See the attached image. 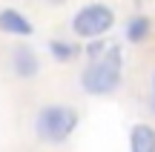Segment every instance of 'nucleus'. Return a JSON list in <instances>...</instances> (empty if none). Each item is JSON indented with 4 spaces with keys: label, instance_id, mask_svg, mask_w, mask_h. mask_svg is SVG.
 Returning <instances> with one entry per match:
<instances>
[{
    "label": "nucleus",
    "instance_id": "obj_1",
    "mask_svg": "<svg viewBox=\"0 0 155 152\" xmlns=\"http://www.w3.org/2000/svg\"><path fill=\"white\" fill-rule=\"evenodd\" d=\"M89 63L81 75V83L89 95H109L121 86V69H124V55L118 43H89L86 49Z\"/></svg>",
    "mask_w": 155,
    "mask_h": 152
},
{
    "label": "nucleus",
    "instance_id": "obj_2",
    "mask_svg": "<svg viewBox=\"0 0 155 152\" xmlns=\"http://www.w3.org/2000/svg\"><path fill=\"white\" fill-rule=\"evenodd\" d=\"M78 126V112L69 106H46L35 121V132L46 144H63Z\"/></svg>",
    "mask_w": 155,
    "mask_h": 152
},
{
    "label": "nucleus",
    "instance_id": "obj_3",
    "mask_svg": "<svg viewBox=\"0 0 155 152\" xmlns=\"http://www.w3.org/2000/svg\"><path fill=\"white\" fill-rule=\"evenodd\" d=\"M112 26H115V11H112L109 6H101V3L83 6V9L75 15V20H72L75 34L78 37H86V40L104 37Z\"/></svg>",
    "mask_w": 155,
    "mask_h": 152
},
{
    "label": "nucleus",
    "instance_id": "obj_4",
    "mask_svg": "<svg viewBox=\"0 0 155 152\" xmlns=\"http://www.w3.org/2000/svg\"><path fill=\"white\" fill-rule=\"evenodd\" d=\"M129 152H155V129L150 124H135L129 129Z\"/></svg>",
    "mask_w": 155,
    "mask_h": 152
},
{
    "label": "nucleus",
    "instance_id": "obj_5",
    "mask_svg": "<svg viewBox=\"0 0 155 152\" xmlns=\"http://www.w3.org/2000/svg\"><path fill=\"white\" fill-rule=\"evenodd\" d=\"M12 66H15V72L20 78H35L38 75V57H35V52L29 46H17L15 55H12Z\"/></svg>",
    "mask_w": 155,
    "mask_h": 152
},
{
    "label": "nucleus",
    "instance_id": "obj_6",
    "mask_svg": "<svg viewBox=\"0 0 155 152\" xmlns=\"http://www.w3.org/2000/svg\"><path fill=\"white\" fill-rule=\"evenodd\" d=\"M0 32L6 34H32V23L26 20L23 15H17L15 9H3L0 11Z\"/></svg>",
    "mask_w": 155,
    "mask_h": 152
},
{
    "label": "nucleus",
    "instance_id": "obj_7",
    "mask_svg": "<svg viewBox=\"0 0 155 152\" xmlns=\"http://www.w3.org/2000/svg\"><path fill=\"white\" fill-rule=\"evenodd\" d=\"M150 32H152V20L147 15L129 17V23H127V40H132V43H144V40L150 37Z\"/></svg>",
    "mask_w": 155,
    "mask_h": 152
},
{
    "label": "nucleus",
    "instance_id": "obj_8",
    "mask_svg": "<svg viewBox=\"0 0 155 152\" xmlns=\"http://www.w3.org/2000/svg\"><path fill=\"white\" fill-rule=\"evenodd\" d=\"M49 49H52V57H55V60H72V57L78 55V46L63 43V40H52Z\"/></svg>",
    "mask_w": 155,
    "mask_h": 152
},
{
    "label": "nucleus",
    "instance_id": "obj_9",
    "mask_svg": "<svg viewBox=\"0 0 155 152\" xmlns=\"http://www.w3.org/2000/svg\"><path fill=\"white\" fill-rule=\"evenodd\" d=\"M49 3H55V6H58V3H63V0H49Z\"/></svg>",
    "mask_w": 155,
    "mask_h": 152
},
{
    "label": "nucleus",
    "instance_id": "obj_10",
    "mask_svg": "<svg viewBox=\"0 0 155 152\" xmlns=\"http://www.w3.org/2000/svg\"><path fill=\"white\" fill-rule=\"evenodd\" d=\"M152 86H155V78H152ZM152 103H155V95H152Z\"/></svg>",
    "mask_w": 155,
    "mask_h": 152
}]
</instances>
